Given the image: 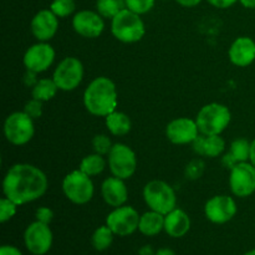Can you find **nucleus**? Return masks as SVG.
<instances>
[{
  "label": "nucleus",
  "instance_id": "21",
  "mask_svg": "<svg viewBox=\"0 0 255 255\" xmlns=\"http://www.w3.org/2000/svg\"><path fill=\"white\" fill-rule=\"evenodd\" d=\"M193 149L198 156L216 158L219 157L226 149V141L221 134H212V136H204L199 134L193 143Z\"/></svg>",
  "mask_w": 255,
  "mask_h": 255
},
{
  "label": "nucleus",
  "instance_id": "28",
  "mask_svg": "<svg viewBox=\"0 0 255 255\" xmlns=\"http://www.w3.org/2000/svg\"><path fill=\"white\" fill-rule=\"evenodd\" d=\"M229 153L234 157L237 162H248L251 153V142L246 138H237L231 143Z\"/></svg>",
  "mask_w": 255,
  "mask_h": 255
},
{
  "label": "nucleus",
  "instance_id": "20",
  "mask_svg": "<svg viewBox=\"0 0 255 255\" xmlns=\"http://www.w3.org/2000/svg\"><path fill=\"white\" fill-rule=\"evenodd\" d=\"M191 229V218L181 208H174L164 216V232L172 238H182Z\"/></svg>",
  "mask_w": 255,
  "mask_h": 255
},
{
  "label": "nucleus",
  "instance_id": "43",
  "mask_svg": "<svg viewBox=\"0 0 255 255\" xmlns=\"http://www.w3.org/2000/svg\"><path fill=\"white\" fill-rule=\"evenodd\" d=\"M243 255H255V249H252V251L247 252V253H244Z\"/></svg>",
  "mask_w": 255,
  "mask_h": 255
},
{
  "label": "nucleus",
  "instance_id": "2",
  "mask_svg": "<svg viewBox=\"0 0 255 255\" xmlns=\"http://www.w3.org/2000/svg\"><path fill=\"white\" fill-rule=\"evenodd\" d=\"M119 104L117 87L111 79L100 76L92 80L84 91V106L91 115L106 117L116 111Z\"/></svg>",
  "mask_w": 255,
  "mask_h": 255
},
{
  "label": "nucleus",
  "instance_id": "12",
  "mask_svg": "<svg viewBox=\"0 0 255 255\" xmlns=\"http://www.w3.org/2000/svg\"><path fill=\"white\" fill-rule=\"evenodd\" d=\"M229 187L239 198H247L255 192V167L251 162H239L231 169Z\"/></svg>",
  "mask_w": 255,
  "mask_h": 255
},
{
  "label": "nucleus",
  "instance_id": "3",
  "mask_svg": "<svg viewBox=\"0 0 255 255\" xmlns=\"http://www.w3.org/2000/svg\"><path fill=\"white\" fill-rule=\"evenodd\" d=\"M111 32L115 39L124 44H134L143 39L146 26L141 15L124 7L111 19Z\"/></svg>",
  "mask_w": 255,
  "mask_h": 255
},
{
  "label": "nucleus",
  "instance_id": "1",
  "mask_svg": "<svg viewBox=\"0 0 255 255\" xmlns=\"http://www.w3.org/2000/svg\"><path fill=\"white\" fill-rule=\"evenodd\" d=\"M49 181L39 167L29 163H16L7 169L2 179L4 197L17 206L41 198L47 191Z\"/></svg>",
  "mask_w": 255,
  "mask_h": 255
},
{
  "label": "nucleus",
  "instance_id": "9",
  "mask_svg": "<svg viewBox=\"0 0 255 255\" xmlns=\"http://www.w3.org/2000/svg\"><path fill=\"white\" fill-rule=\"evenodd\" d=\"M52 79L61 91H74L84 79V65L77 57H65L55 69Z\"/></svg>",
  "mask_w": 255,
  "mask_h": 255
},
{
  "label": "nucleus",
  "instance_id": "33",
  "mask_svg": "<svg viewBox=\"0 0 255 255\" xmlns=\"http://www.w3.org/2000/svg\"><path fill=\"white\" fill-rule=\"evenodd\" d=\"M24 112L26 115H29L32 120L40 119L42 115V102L39 100L31 99L30 101H27L24 106Z\"/></svg>",
  "mask_w": 255,
  "mask_h": 255
},
{
  "label": "nucleus",
  "instance_id": "40",
  "mask_svg": "<svg viewBox=\"0 0 255 255\" xmlns=\"http://www.w3.org/2000/svg\"><path fill=\"white\" fill-rule=\"evenodd\" d=\"M153 255H176V253L169 248H161L154 252Z\"/></svg>",
  "mask_w": 255,
  "mask_h": 255
},
{
  "label": "nucleus",
  "instance_id": "14",
  "mask_svg": "<svg viewBox=\"0 0 255 255\" xmlns=\"http://www.w3.org/2000/svg\"><path fill=\"white\" fill-rule=\"evenodd\" d=\"M55 60V50L49 42L39 41L36 44L31 45L29 49L25 51L22 62H24L25 69L29 71L44 72L49 70L52 62Z\"/></svg>",
  "mask_w": 255,
  "mask_h": 255
},
{
  "label": "nucleus",
  "instance_id": "23",
  "mask_svg": "<svg viewBox=\"0 0 255 255\" xmlns=\"http://www.w3.org/2000/svg\"><path fill=\"white\" fill-rule=\"evenodd\" d=\"M105 124L110 133L114 136H125L132 128L131 119L125 112L114 111L105 117Z\"/></svg>",
  "mask_w": 255,
  "mask_h": 255
},
{
  "label": "nucleus",
  "instance_id": "32",
  "mask_svg": "<svg viewBox=\"0 0 255 255\" xmlns=\"http://www.w3.org/2000/svg\"><path fill=\"white\" fill-rule=\"evenodd\" d=\"M92 148H94L95 153H99L105 156V154H109L110 151L112 148V142L110 139L109 136L106 134H96V136L92 138Z\"/></svg>",
  "mask_w": 255,
  "mask_h": 255
},
{
  "label": "nucleus",
  "instance_id": "19",
  "mask_svg": "<svg viewBox=\"0 0 255 255\" xmlns=\"http://www.w3.org/2000/svg\"><path fill=\"white\" fill-rule=\"evenodd\" d=\"M101 196L110 207L125 206L128 199V189L124 179L112 176L105 179L101 184Z\"/></svg>",
  "mask_w": 255,
  "mask_h": 255
},
{
  "label": "nucleus",
  "instance_id": "25",
  "mask_svg": "<svg viewBox=\"0 0 255 255\" xmlns=\"http://www.w3.org/2000/svg\"><path fill=\"white\" fill-rule=\"evenodd\" d=\"M105 168H106V161H105L104 156L99 153L87 154V156L84 157L82 161L80 162L79 167L80 171L84 172V173L87 174L89 177L99 176L100 173L104 172Z\"/></svg>",
  "mask_w": 255,
  "mask_h": 255
},
{
  "label": "nucleus",
  "instance_id": "8",
  "mask_svg": "<svg viewBox=\"0 0 255 255\" xmlns=\"http://www.w3.org/2000/svg\"><path fill=\"white\" fill-rule=\"evenodd\" d=\"M107 163L112 176L126 181L136 172L137 157L129 146L125 143H115L107 154Z\"/></svg>",
  "mask_w": 255,
  "mask_h": 255
},
{
  "label": "nucleus",
  "instance_id": "42",
  "mask_svg": "<svg viewBox=\"0 0 255 255\" xmlns=\"http://www.w3.org/2000/svg\"><path fill=\"white\" fill-rule=\"evenodd\" d=\"M154 252L152 251L151 247L146 246L144 248H142L141 251H139V255H153Z\"/></svg>",
  "mask_w": 255,
  "mask_h": 255
},
{
  "label": "nucleus",
  "instance_id": "35",
  "mask_svg": "<svg viewBox=\"0 0 255 255\" xmlns=\"http://www.w3.org/2000/svg\"><path fill=\"white\" fill-rule=\"evenodd\" d=\"M202 172H203V163L199 161H192L191 163L187 166V176L191 179L199 178L202 176Z\"/></svg>",
  "mask_w": 255,
  "mask_h": 255
},
{
  "label": "nucleus",
  "instance_id": "34",
  "mask_svg": "<svg viewBox=\"0 0 255 255\" xmlns=\"http://www.w3.org/2000/svg\"><path fill=\"white\" fill-rule=\"evenodd\" d=\"M35 218H36V221L41 222V223L50 224L54 219V212L49 207H39L35 212Z\"/></svg>",
  "mask_w": 255,
  "mask_h": 255
},
{
  "label": "nucleus",
  "instance_id": "18",
  "mask_svg": "<svg viewBox=\"0 0 255 255\" xmlns=\"http://www.w3.org/2000/svg\"><path fill=\"white\" fill-rule=\"evenodd\" d=\"M228 56L234 66H249L255 61V41L249 36L237 37L229 47Z\"/></svg>",
  "mask_w": 255,
  "mask_h": 255
},
{
  "label": "nucleus",
  "instance_id": "27",
  "mask_svg": "<svg viewBox=\"0 0 255 255\" xmlns=\"http://www.w3.org/2000/svg\"><path fill=\"white\" fill-rule=\"evenodd\" d=\"M125 6V1L122 0H97L96 11L104 19H114Z\"/></svg>",
  "mask_w": 255,
  "mask_h": 255
},
{
  "label": "nucleus",
  "instance_id": "29",
  "mask_svg": "<svg viewBox=\"0 0 255 255\" xmlns=\"http://www.w3.org/2000/svg\"><path fill=\"white\" fill-rule=\"evenodd\" d=\"M76 9L75 0H52L50 4V10L57 17H67Z\"/></svg>",
  "mask_w": 255,
  "mask_h": 255
},
{
  "label": "nucleus",
  "instance_id": "31",
  "mask_svg": "<svg viewBox=\"0 0 255 255\" xmlns=\"http://www.w3.org/2000/svg\"><path fill=\"white\" fill-rule=\"evenodd\" d=\"M17 207L19 206L15 202L6 198V197L0 199V222L6 223L7 221H10L16 214Z\"/></svg>",
  "mask_w": 255,
  "mask_h": 255
},
{
  "label": "nucleus",
  "instance_id": "22",
  "mask_svg": "<svg viewBox=\"0 0 255 255\" xmlns=\"http://www.w3.org/2000/svg\"><path fill=\"white\" fill-rule=\"evenodd\" d=\"M138 231L144 237L158 236L162 231H164V216L149 209L139 218Z\"/></svg>",
  "mask_w": 255,
  "mask_h": 255
},
{
  "label": "nucleus",
  "instance_id": "5",
  "mask_svg": "<svg viewBox=\"0 0 255 255\" xmlns=\"http://www.w3.org/2000/svg\"><path fill=\"white\" fill-rule=\"evenodd\" d=\"M143 199L151 211L168 214L177 208V196L174 189L167 182L154 179L143 187Z\"/></svg>",
  "mask_w": 255,
  "mask_h": 255
},
{
  "label": "nucleus",
  "instance_id": "11",
  "mask_svg": "<svg viewBox=\"0 0 255 255\" xmlns=\"http://www.w3.org/2000/svg\"><path fill=\"white\" fill-rule=\"evenodd\" d=\"M54 236L50 229V224L39 221L32 222L24 232V243L27 251L32 255H45L52 247Z\"/></svg>",
  "mask_w": 255,
  "mask_h": 255
},
{
  "label": "nucleus",
  "instance_id": "7",
  "mask_svg": "<svg viewBox=\"0 0 255 255\" xmlns=\"http://www.w3.org/2000/svg\"><path fill=\"white\" fill-rule=\"evenodd\" d=\"M35 134L34 120L24 111L10 114L4 122V136L14 146L29 143Z\"/></svg>",
  "mask_w": 255,
  "mask_h": 255
},
{
  "label": "nucleus",
  "instance_id": "37",
  "mask_svg": "<svg viewBox=\"0 0 255 255\" xmlns=\"http://www.w3.org/2000/svg\"><path fill=\"white\" fill-rule=\"evenodd\" d=\"M0 255H22V253L14 246H2L0 248Z\"/></svg>",
  "mask_w": 255,
  "mask_h": 255
},
{
  "label": "nucleus",
  "instance_id": "6",
  "mask_svg": "<svg viewBox=\"0 0 255 255\" xmlns=\"http://www.w3.org/2000/svg\"><path fill=\"white\" fill-rule=\"evenodd\" d=\"M62 192L65 197L74 204H86L92 199L95 193L94 182L91 177L80 169L70 172L62 181Z\"/></svg>",
  "mask_w": 255,
  "mask_h": 255
},
{
  "label": "nucleus",
  "instance_id": "26",
  "mask_svg": "<svg viewBox=\"0 0 255 255\" xmlns=\"http://www.w3.org/2000/svg\"><path fill=\"white\" fill-rule=\"evenodd\" d=\"M114 232L110 229L109 226H101L94 232L91 237L92 247L96 249L97 252H104L111 247L112 242H114Z\"/></svg>",
  "mask_w": 255,
  "mask_h": 255
},
{
  "label": "nucleus",
  "instance_id": "38",
  "mask_svg": "<svg viewBox=\"0 0 255 255\" xmlns=\"http://www.w3.org/2000/svg\"><path fill=\"white\" fill-rule=\"evenodd\" d=\"M177 4H179L181 6L184 7H194L197 5H199L202 2V0H174Z\"/></svg>",
  "mask_w": 255,
  "mask_h": 255
},
{
  "label": "nucleus",
  "instance_id": "13",
  "mask_svg": "<svg viewBox=\"0 0 255 255\" xmlns=\"http://www.w3.org/2000/svg\"><path fill=\"white\" fill-rule=\"evenodd\" d=\"M238 207L232 197L221 194L208 199L204 206V216L213 224H226L236 217Z\"/></svg>",
  "mask_w": 255,
  "mask_h": 255
},
{
  "label": "nucleus",
  "instance_id": "41",
  "mask_svg": "<svg viewBox=\"0 0 255 255\" xmlns=\"http://www.w3.org/2000/svg\"><path fill=\"white\" fill-rule=\"evenodd\" d=\"M247 9H255V0H238Z\"/></svg>",
  "mask_w": 255,
  "mask_h": 255
},
{
  "label": "nucleus",
  "instance_id": "17",
  "mask_svg": "<svg viewBox=\"0 0 255 255\" xmlns=\"http://www.w3.org/2000/svg\"><path fill=\"white\" fill-rule=\"evenodd\" d=\"M30 29L35 39L47 42L56 35L59 29V17L50 9H42L34 15Z\"/></svg>",
  "mask_w": 255,
  "mask_h": 255
},
{
  "label": "nucleus",
  "instance_id": "16",
  "mask_svg": "<svg viewBox=\"0 0 255 255\" xmlns=\"http://www.w3.org/2000/svg\"><path fill=\"white\" fill-rule=\"evenodd\" d=\"M72 27L80 36L86 39H96L104 32V17L97 11L81 10L72 17Z\"/></svg>",
  "mask_w": 255,
  "mask_h": 255
},
{
  "label": "nucleus",
  "instance_id": "36",
  "mask_svg": "<svg viewBox=\"0 0 255 255\" xmlns=\"http://www.w3.org/2000/svg\"><path fill=\"white\" fill-rule=\"evenodd\" d=\"M212 6L218 7V9H228V7L233 6L238 0H207Z\"/></svg>",
  "mask_w": 255,
  "mask_h": 255
},
{
  "label": "nucleus",
  "instance_id": "4",
  "mask_svg": "<svg viewBox=\"0 0 255 255\" xmlns=\"http://www.w3.org/2000/svg\"><path fill=\"white\" fill-rule=\"evenodd\" d=\"M231 120L232 114L228 107L218 102H212L203 106L196 117L199 132L204 136L221 134L229 126Z\"/></svg>",
  "mask_w": 255,
  "mask_h": 255
},
{
  "label": "nucleus",
  "instance_id": "39",
  "mask_svg": "<svg viewBox=\"0 0 255 255\" xmlns=\"http://www.w3.org/2000/svg\"><path fill=\"white\" fill-rule=\"evenodd\" d=\"M249 162L255 167V138L251 142V153H249Z\"/></svg>",
  "mask_w": 255,
  "mask_h": 255
},
{
  "label": "nucleus",
  "instance_id": "10",
  "mask_svg": "<svg viewBox=\"0 0 255 255\" xmlns=\"http://www.w3.org/2000/svg\"><path fill=\"white\" fill-rule=\"evenodd\" d=\"M141 216L131 206H121L110 212L106 218V226L110 227L115 236L127 237L138 231Z\"/></svg>",
  "mask_w": 255,
  "mask_h": 255
},
{
  "label": "nucleus",
  "instance_id": "30",
  "mask_svg": "<svg viewBox=\"0 0 255 255\" xmlns=\"http://www.w3.org/2000/svg\"><path fill=\"white\" fill-rule=\"evenodd\" d=\"M125 6L138 15L147 14L153 9L156 0H124Z\"/></svg>",
  "mask_w": 255,
  "mask_h": 255
},
{
  "label": "nucleus",
  "instance_id": "24",
  "mask_svg": "<svg viewBox=\"0 0 255 255\" xmlns=\"http://www.w3.org/2000/svg\"><path fill=\"white\" fill-rule=\"evenodd\" d=\"M57 91H59V87H57L54 79H40L32 86L31 96L32 99L39 100L41 102H46L54 99L56 96Z\"/></svg>",
  "mask_w": 255,
  "mask_h": 255
},
{
  "label": "nucleus",
  "instance_id": "15",
  "mask_svg": "<svg viewBox=\"0 0 255 255\" xmlns=\"http://www.w3.org/2000/svg\"><path fill=\"white\" fill-rule=\"evenodd\" d=\"M201 134L196 120L188 117L174 119L167 125L166 137L173 144H189Z\"/></svg>",
  "mask_w": 255,
  "mask_h": 255
}]
</instances>
